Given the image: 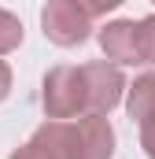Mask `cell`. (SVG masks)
Listing matches in <instances>:
<instances>
[{
	"mask_svg": "<svg viewBox=\"0 0 155 159\" xmlns=\"http://www.w3.org/2000/svg\"><path fill=\"white\" fill-rule=\"evenodd\" d=\"M41 104H44V115L52 122H67L78 119L89 111V100H85V74L81 67H52L44 74V93H41Z\"/></svg>",
	"mask_w": 155,
	"mask_h": 159,
	"instance_id": "1",
	"label": "cell"
},
{
	"mask_svg": "<svg viewBox=\"0 0 155 159\" xmlns=\"http://www.w3.org/2000/svg\"><path fill=\"white\" fill-rule=\"evenodd\" d=\"M41 26H44V37L52 44L74 48V44H81L89 37L92 19L85 15L81 0H48L44 11H41Z\"/></svg>",
	"mask_w": 155,
	"mask_h": 159,
	"instance_id": "2",
	"label": "cell"
},
{
	"mask_svg": "<svg viewBox=\"0 0 155 159\" xmlns=\"http://www.w3.org/2000/svg\"><path fill=\"white\" fill-rule=\"evenodd\" d=\"M74 159H111L115 156V129L104 115H81L70 122Z\"/></svg>",
	"mask_w": 155,
	"mask_h": 159,
	"instance_id": "3",
	"label": "cell"
},
{
	"mask_svg": "<svg viewBox=\"0 0 155 159\" xmlns=\"http://www.w3.org/2000/svg\"><path fill=\"white\" fill-rule=\"evenodd\" d=\"M85 74V100H89V115H104L111 111L118 100H122V89H126V78L122 70L111 67V63H85L81 67Z\"/></svg>",
	"mask_w": 155,
	"mask_h": 159,
	"instance_id": "4",
	"label": "cell"
},
{
	"mask_svg": "<svg viewBox=\"0 0 155 159\" xmlns=\"http://www.w3.org/2000/svg\"><path fill=\"white\" fill-rule=\"evenodd\" d=\"M11 159H74L70 144V122H44L33 129V137L11 152Z\"/></svg>",
	"mask_w": 155,
	"mask_h": 159,
	"instance_id": "5",
	"label": "cell"
},
{
	"mask_svg": "<svg viewBox=\"0 0 155 159\" xmlns=\"http://www.w3.org/2000/svg\"><path fill=\"white\" fill-rule=\"evenodd\" d=\"M100 48H104V56L107 59H115V63H144L140 59V44H137V22H129V19H118V22H107L104 30H100Z\"/></svg>",
	"mask_w": 155,
	"mask_h": 159,
	"instance_id": "6",
	"label": "cell"
},
{
	"mask_svg": "<svg viewBox=\"0 0 155 159\" xmlns=\"http://www.w3.org/2000/svg\"><path fill=\"white\" fill-rule=\"evenodd\" d=\"M126 111H129V119L140 122V126L155 119V74H140V78L129 85Z\"/></svg>",
	"mask_w": 155,
	"mask_h": 159,
	"instance_id": "7",
	"label": "cell"
},
{
	"mask_svg": "<svg viewBox=\"0 0 155 159\" xmlns=\"http://www.w3.org/2000/svg\"><path fill=\"white\" fill-rule=\"evenodd\" d=\"M19 44H22V22H19L11 11L0 7V56H4V52H15Z\"/></svg>",
	"mask_w": 155,
	"mask_h": 159,
	"instance_id": "8",
	"label": "cell"
},
{
	"mask_svg": "<svg viewBox=\"0 0 155 159\" xmlns=\"http://www.w3.org/2000/svg\"><path fill=\"white\" fill-rule=\"evenodd\" d=\"M137 44H140V59L155 63V15L137 22Z\"/></svg>",
	"mask_w": 155,
	"mask_h": 159,
	"instance_id": "9",
	"label": "cell"
},
{
	"mask_svg": "<svg viewBox=\"0 0 155 159\" xmlns=\"http://www.w3.org/2000/svg\"><path fill=\"white\" fill-rule=\"evenodd\" d=\"M140 144H144V152H148V156L155 159V119L140 126Z\"/></svg>",
	"mask_w": 155,
	"mask_h": 159,
	"instance_id": "10",
	"label": "cell"
},
{
	"mask_svg": "<svg viewBox=\"0 0 155 159\" xmlns=\"http://www.w3.org/2000/svg\"><path fill=\"white\" fill-rule=\"evenodd\" d=\"M7 93H11V67L0 59V100H4Z\"/></svg>",
	"mask_w": 155,
	"mask_h": 159,
	"instance_id": "11",
	"label": "cell"
}]
</instances>
